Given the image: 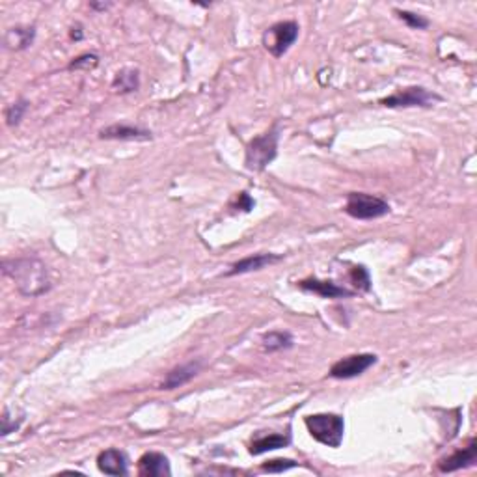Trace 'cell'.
<instances>
[{
  "mask_svg": "<svg viewBox=\"0 0 477 477\" xmlns=\"http://www.w3.org/2000/svg\"><path fill=\"white\" fill-rule=\"evenodd\" d=\"M2 270L13 280L17 291L25 296H40L51 289L47 267L36 258H17L2 261Z\"/></svg>",
  "mask_w": 477,
  "mask_h": 477,
  "instance_id": "cell-1",
  "label": "cell"
},
{
  "mask_svg": "<svg viewBox=\"0 0 477 477\" xmlns=\"http://www.w3.org/2000/svg\"><path fill=\"white\" fill-rule=\"evenodd\" d=\"M278 138H280L278 127H272L265 135L255 136L246 147V159H244L246 168L252 171H263L269 167L278 153Z\"/></svg>",
  "mask_w": 477,
  "mask_h": 477,
  "instance_id": "cell-2",
  "label": "cell"
},
{
  "mask_svg": "<svg viewBox=\"0 0 477 477\" xmlns=\"http://www.w3.org/2000/svg\"><path fill=\"white\" fill-rule=\"evenodd\" d=\"M306 427L317 442L328 447H339L345 433V421L337 414H313L306 418Z\"/></svg>",
  "mask_w": 477,
  "mask_h": 477,
  "instance_id": "cell-3",
  "label": "cell"
},
{
  "mask_svg": "<svg viewBox=\"0 0 477 477\" xmlns=\"http://www.w3.org/2000/svg\"><path fill=\"white\" fill-rule=\"evenodd\" d=\"M345 213L356 220H373L390 213V205L384 200L363 192H351L345 203Z\"/></svg>",
  "mask_w": 477,
  "mask_h": 477,
  "instance_id": "cell-4",
  "label": "cell"
},
{
  "mask_svg": "<svg viewBox=\"0 0 477 477\" xmlns=\"http://www.w3.org/2000/svg\"><path fill=\"white\" fill-rule=\"evenodd\" d=\"M298 37V25L293 21L276 23L263 34V45L265 49L272 54V56L280 58L284 56L293 43Z\"/></svg>",
  "mask_w": 477,
  "mask_h": 477,
  "instance_id": "cell-5",
  "label": "cell"
},
{
  "mask_svg": "<svg viewBox=\"0 0 477 477\" xmlns=\"http://www.w3.org/2000/svg\"><path fill=\"white\" fill-rule=\"evenodd\" d=\"M436 101H440V95L433 94L425 88H420V86H412V88L401 90L397 94L382 99L380 104L388 107V109H410V107H430Z\"/></svg>",
  "mask_w": 477,
  "mask_h": 477,
  "instance_id": "cell-6",
  "label": "cell"
},
{
  "mask_svg": "<svg viewBox=\"0 0 477 477\" xmlns=\"http://www.w3.org/2000/svg\"><path fill=\"white\" fill-rule=\"evenodd\" d=\"M377 360L379 358L375 354H353V356L343 358L330 368V377L332 379H354V377L366 373L371 366L377 363Z\"/></svg>",
  "mask_w": 477,
  "mask_h": 477,
  "instance_id": "cell-7",
  "label": "cell"
},
{
  "mask_svg": "<svg viewBox=\"0 0 477 477\" xmlns=\"http://www.w3.org/2000/svg\"><path fill=\"white\" fill-rule=\"evenodd\" d=\"M477 459V442L470 440L466 447H462L459 452H455L453 455L446 457V459H442L438 462V470L440 472H457V470H461V468H468L476 464Z\"/></svg>",
  "mask_w": 477,
  "mask_h": 477,
  "instance_id": "cell-8",
  "label": "cell"
},
{
  "mask_svg": "<svg viewBox=\"0 0 477 477\" xmlns=\"http://www.w3.org/2000/svg\"><path fill=\"white\" fill-rule=\"evenodd\" d=\"M138 473L142 477H168L171 473L170 461L162 453H145L138 461Z\"/></svg>",
  "mask_w": 477,
  "mask_h": 477,
  "instance_id": "cell-9",
  "label": "cell"
},
{
  "mask_svg": "<svg viewBox=\"0 0 477 477\" xmlns=\"http://www.w3.org/2000/svg\"><path fill=\"white\" fill-rule=\"evenodd\" d=\"M97 466L107 476H127V472H129V468H127L129 461H127L125 453L119 452V449H104L97 457Z\"/></svg>",
  "mask_w": 477,
  "mask_h": 477,
  "instance_id": "cell-10",
  "label": "cell"
},
{
  "mask_svg": "<svg viewBox=\"0 0 477 477\" xmlns=\"http://www.w3.org/2000/svg\"><path fill=\"white\" fill-rule=\"evenodd\" d=\"M99 138L104 140H150L151 133L131 125H110L99 131Z\"/></svg>",
  "mask_w": 477,
  "mask_h": 477,
  "instance_id": "cell-11",
  "label": "cell"
},
{
  "mask_svg": "<svg viewBox=\"0 0 477 477\" xmlns=\"http://www.w3.org/2000/svg\"><path fill=\"white\" fill-rule=\"evenodd\" d=\"M301 287L304 291H311L322 298H343V296H353V291L345 287L336 286L334 282H321V280H304L301 282Z\"/></svg>",
  "mask_w": 477,
  "mask_h": 477,
  "instance_id": "cell-12",
  "label": "cell"
},
{
  "mask_svg": "<svg viewBox=\"0 0 477 477\" xmlns=\"http://www.w3.org/2000/svg\"><path fill=\"white\" fill-rule=\"evenodd\" d=\"M276 261H280V255H272V254H258V255H250V258H244V260L237 261V263L231 267L226 276H235V274H244V272H252V270H260L263 267L270 263H276Z\"/></svg>",
  "mask_w": 477,
  "mask_h": 477,
  "instance_id": "cell-13",
  "label": "cell"
},
{
  "mask_svg": "<svg viewBox=\"0 0 477 477\" xmlns=\"http://www.w3.org/2000/svg\"><path fill=\"white\" fill-rule=\"evenodd\" d=\"M200 369H202V363L200 362H191L181 366V368H176L174 371L168 373L167 380L162 382V390H174L183 386V384H187L188 380H192L196 377Z\"/></svg>",
  "mask_w": 477,
  "mask_h": 477,
  "instance_id": "cell-14",
  "label": "cell"
},
{
  "mask_svg": "<svg viewBox=\"0 0 477 477\" xmlns=\"http://www.w3.org/2000/svg\"><path fill=\"white\" fill-rule=\"evenodd\" d=\"M291 438L287 435H269L260 436L250 444V453L252 455H263L267 452H274V449H282V447L289 446Z\"/></svg>",
  "mask_w": 477,
  "mask_h": 477,
  "instance_id": "cell-15",
  "label": "cell"
},
{
  "mask_svg": "<svg viewBox=\"0 0 477 477\" xmlns=\"http://www.w3.org/2000/svg\"><path fill=\"white\" fill-rule=\"evenodd\" d=\"M34 36H36V30H34V28H23V26H17V28L8 30V34H6L4 37V43L8 49L23 51V49H26L28 45H32Z\"/></svg>",
  "mask_w": 477,
  "mask_h": 477,
  "instance_id": "cell-16",
  "label": "cell"
},
{
  "mask_svg": "<svg viewBox=\"0 0 477 477\" xmlns=\"http://www.w3.org/2000/svg\"><path fill=\"white\" fill-rule=\"evenodd\" d=\"M140 86V78H138V71L136 69H121L112 80V88L118 90L119 94H131L136 92Z\"/></svg>",
  "mask_w": 477,
  "mask_h": 477,
  "instance_id": "cell-17",
  "label": "cell"
},
{
  "mask_svg": "<svg viewBox=\"0 0 477 477\" xmlns=\"http://www.w3.org/2000/svg\"><path fill=\"white\" fill-rule=\"evenodd\" d=\"M293 347V337L287 332H269L263 336L265 353H278Z\"/></svg>",
  "mask_w": 477,
  "mask_h": 477,
  "instance_id": "cell-18",
  "label": "cell"
},
{
  "mask_svg": "<svg viewBox=\"0 0 477 477\" xmlns=\"http://www.w3.org/2000/svg\"><path fill=\"white\" fill-rule=\"evenodd\" d=\"M28 110V101H25V99H19L17 103L10 104L8 109H6V121H8V125H19V121L23 119V116H25V112Z\"/></svg>",
  "mask_w": 477,
  "mask_h": 477,
  "instance_id": "cell-19",
  "label": "cell"
},
{
  "mask_svg": "<svg viewBox=\"0 0 477 477\" xmlns=\"http://www.w3.org/2000/svg\"><path fill=\"white\" fill-rule=\"evenodd\" d=\"M397 17H399L401 21H405L410 28H416V30H423L429 26V21H427L425 17L418 16L414 11H406V10H395Z\"/></svg>",
  "mask_w": 477,
  "mask_h": 477,
  "instance_id": "cell-20",
  "label": "cell"
},
{
  "mask_svg": "<svg viewBox=\"0 0 477 477\" xmlns=\"http://www.w3.org/2000/svg\"><path fill=\"white\" fill-rule=\"evenodd\" d=\"M295 466H296L295 461H289V459H274V461L265 462L263 466H261V470H263V472H269V473H282V472H287V470H291V468H295Z\"/></svg>",
  "mask_w": 477,
  "mask_h": 477,
  "instance_id": "cell-21",
  "label": "cell"
},
{
  "mask_svg": "<svg viewBox=\"0 0 477 477\" xmlns=\"http://www.w3.org/2000/svg\"><path fill=\"white\" fill-rule=\"evenodd\" d=\"M351 280H353V284L356 286V289H362V291H369V274L368 270L363 269V267H354L353 270H351Z\"/></svg>",
  "mask_w": 477,
  "mask_h": 477,
  "instance_id": "cell-22",
  "label": "cell"
},
{
  "mask_svg": "<svg viewBox=\"0 0 477 477\" xmlns=\"http://www.w3.org/2000/svg\"><path fill=\"white\" fill-rule=\"evenodd\" d=\"M99 64V58L95 54H83V56L75 58L69 64V69H94Z\"/></svg>",
  "mask_w": 477,
  "mask_h": 477,
  "instance_id": "cell-23",
  "label": "cell"
},
{
  "mask_svg": "<svg viewBox=\"0 0 477 477\" xmlns=\"http://www.w3.org/2000/svg\"><path fill=\"white\" fill-rule=\"evenodd\" d=\"M23 420H17V421H11V414L10 410L6 409L4 414H2V436H8L10 433H13V430L17 429V427L21 425Z\"/></svg>",
  "mask_w": 477,
  "mask_h": 477,
  "instance_id": "cell-24",
  "label": "cell"
},
{
  "mask_svg": "<svg viewBox=\"0 0 477 477\" xmlns=\"http://www.w3.org/2000/svg\"><path fill=\"white\" fill-rule=\"evenodd\" d=\"M237 207L243 209V211H250V209L254 207V200H252L246 192H241V194H238Z\"/></svg>",
  "mask_w": 477,
  "mask_h": 477,
  "instance_id": "cell-25",
  "label": "cell"
},
{
  "mask_svg": "<svg viewBox=\"0 0 477 477\" xmlns=\"http://www.w3.org/2000/svg\"><path fill=\"white\" fill-rule=\"evenodd\" d=\"M94 10H107L109 8V4H90Z\"/></svg>",
  "mask_w": 477,
  "mask_h": 477,
  "instance_id": "cell-26",
  "label": "cell"
}]
</instances>
